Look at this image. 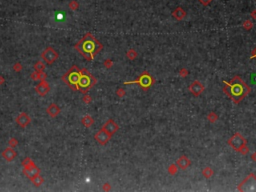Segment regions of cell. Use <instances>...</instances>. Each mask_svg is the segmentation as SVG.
Returning a JSON list of instances; mask_svg holds the SVG:
<instances>
[{"mask_svg":"<svg viewBox=\"0 0 256 192\" xmlns=\"http://www.w3.org/2000/svg\"><path fill=\"white\" fill-rule=\"evenodd\" d=\"M224 84H225V87L223 88L224 92L232 99L235 104H238L244 97L248 95L251 90L250 87L239 76L233 77L230 82L224 81Z\"/></svg>","mask_w":256,"mask_h":192,"instance_id":"1","label":"cell"},{"mask_svg":"<svg viewBox=\"0 0 256 192\" xmlns=\"http://www.w3.org/2000/svg\"><path fill=\"white\" fill-rule=\"evenodd\" d=\"M75 48L79 53L84 56L86 60H92L97 53L100 52V50L102 49V44L90 33H87L75 45Z\"/></svg>","mask_w":256,"mask_h":192,"instance_id":"2","label":"cell"},{"mask_svg":"<svg viewBox=\"0 0 256 192\" xmlns=\"http://www.w3.org/2000/svg\"><path fill=\"white\" fill-rule=\"evenodd\" d=\"M95 84H96V79L90 74L89 71H87L86 69L80 70V77H79L77 90L81 91L82 93H86Z\"/></svg>","mask_w":256,"mask_h":192,"instance_id":"3","label":"cell"},{"mask_svg":"<svg viewBox=\"0 0 256 192\" xmlns=\"http://www.w3.org/2000/svg\"><path fill=\"white\" fill-rule=\"evenodd\" d=\"M79 77H80V70H78V68H77L76 66H73L64 76H63L62 79L71 88H73L74 90H77Z\"/></svg>","mask_w":256,"mask_h":192,"instance_id":"4","label":"cell"},{"mask_svg":"<svg viewBox=\"0 0 256 192\" xmlns=\"http://www.w3.org/2000/svg\"><path fill=\"white\" fill-rule=\"evenodd\" d=\"M154 83V79L150 74L148 73L147 71H144L141 75L138 77V79L134 81H127V82H124V84L127 85V84H138L140 85V87L143 88L144 90H147L149 87L151 86Z\"/></svg>","mask_w":256,"mask_h":192,"instance_id":"5","label":"cell"},{"mask_svg":"<svg viewBox=\"0 0 256 192\" xmlns=\"http://www.w3.org/2000/svg\"><path fill=\"white\" fill-rule=\"evenodd\" d=\"M239 191H248L254 192L256 191V176L254 173H250L243 181L238 185Z\"/></svg>","mask_w":256,"mask_h":192,"instance_id":"6","label":"cell"},{"mask_svg":"<svg viewBox=\"0 0 256 192\" xmlns=\"http://www.w3.org/2000/svg\"><path fill=\"white\" fill-rule=\"evenodd\" d=\"M227 143H228V145H230V147H232L236 151H239L242 147L247 145V141H246V139L244 138L240 133H235V134L228 140Z\"/></svg>","mask_w":256,"mask_h":192,"instance_id":"7","label":"cell"},{"mask_svg":"<svg viewBox=\"0 0 256 192\" xmlns=\"http://www.w3.org/2000/svg\"><path fill=\"white\" fill-rule=\"evenodd\" d=\"M41 57L43 58V60L46 61L48 64H52V63L58 58V53L56 52L52 47H48V48H46L42 52Z\"/></svg>","mask_w":256,"mask_h":192,"instance_id":"8","label":"cell"},{"mask_svg":"<svg viewBox=\"0 0 256 192\" xmlns=\"http://www.w3.org/2000/svg\"><path fill=\"white\" fill-rule=\"evenodd\" d=\"M94 138L99 144H101V145H105V144L110 140L111 135L108 134L105 130H103L102 128H101V129L94 135Z\"/></svg>","mask_w":256,"mask_h":192,"instance_id":"9","label":"cell"},{"mask_svg":"<svg viewBox=\"0 0 256 192\" xmlns=\"http://www.w3.org/2000/svg\"><path fill=\"white\" fill-rule=\"evenodd\" d=\"M102 129L105 130L108 134H110L111 136H112L115 132H117V131H118L119 126L117 125V124L115 123L112 119H109V120H107L105 123H104V125L102 126Z\"/></svg>","mask_w":256,"mask_h":192,"instance_id":"10","label":"cell"},{"mask_svg":"<svg viewBox=\"0 0 256 192\" xmlns=\"http://www.w3.org/2000/svg\"><path fill=\"white\" fill-rule=\"evenodd\" d=\"M204 89H205L204 86H203V85L201 84L200 81H198V80L193 81V82L191 83V85L189 86L190 92H191L194 96H199L203 91H204Z\"/></svg>","mask_w":256,"mask_h":192,"instance_id":"11","label":"cell"},{"mask_svg":"<svg viewBox=\"0 0 256 192\" xmlns=\"http://www.w3.org/2000/svg\"><path fill=\"white\" fill-rule=\"evenodd\" d=\"M36 91H37L38 94H40V95L44 96L45 94H47L49 92V85H48V83H47L45 80L40 81L39 84L36 86Z\"/></svg>","mask_w":256,"mask_h":192,"instance_id":"12","label":"cell"},{"mask_svg":"<svg viewBox=\"0 0 256 192\" xmlns=\"http://www.w3.org/2000/svg\"><path fill=\"white\" fill-rule=\"evenodd\" d=\"M30 121H31L30 117H29L26 113L19 114L16 118V122L19 124L21 127H26V126L30 123Z\"/></svg>","mask_w":256,"mask_h":192,"instance_id":"13","label":"cell"},{"mask_svg":"<svg viewBox=\"0 0 256 192\" xmlns=\"http://www.w3.org/2000/svg\"><path fill=\"white\" fill-rule=\"evenodd\" d=\"M190 160L189 158H187L186 156H181L180 158H178L177 161H176V165L178 166V168L180 169H183V170H185V169H187L188 167L190 166Z\"/></svg>","mask_w":256,"mask_h":192,"instance_id":"14","label":"cell"},{"mask_svg":"<svg viewBox=\"0 0 256 192\" xmlns=\"http://www.w3.org/2000/svg\"><path fill=\"white\" fill-rule=\"evenodd\" d=\"M2 156L7 161H12L16 157V152L12 149V147H8L2 152Z\"/></svg>","mask_w":256,"mask_h":192,"instance_id":"15","label":"cell"},{"mask_svg":"<svg viewBox=\"0 0 256 192\" xmlns=\"http://www.w3.org/2000/svg\"><path fill=\"white\" fill-rule=\"evenodd\" d=\"M172 16L175 18L176 20L180 21V20L184 19V17L186 16V12H185V10L183 8L177 7V8L175 9V10L173 11V12H172Z\"/></svg>","mask_w":256,"mask_h":192,"instance_id":"16","label":"cell"},{"mask_svg":"<svg viewBox=\"0 0 256 192\" xmlns=\"http://www.w3.org/2000/svg\"><path fill=\"white\" fill-rule=\"evenodd\" d=\"M47 113L50 115L51 117H56L60 113V108L56 104H51L48 108H47Z\"/></svg>","mask_w":256,"mask_h":192,"instance_id":"17","label":"cell"},{"mask_svg":"<svg viewBox=\"0 0 256 192\" xmlns=\"http://www.w3.org/2000/svg\"><path fill=\"white\" fill-rule=\"evenodd\" d=\"M45 77H46V74L44 73L43 71H36V72H33L32 74H31V78L34 79V80H44Z\"/></svg>","mask_w":256,"mask_h":192,"instance_id":"18","label":"cell"},{"mask_svg":"<svg viewBox=\"0 0 256 192\" xmlns=\"http://www.w3.org/2000/svg\"><path fill=\"white\" fill-rule=\"evenodd\" d=\"M81 122H82V124L85 126V127H90V126L93 124L94 120L91 116H89V115H85V116L82 118V120H81Z\"/></svg>","mask_w":256,"mask_h":192,"instance_id":"19","label":"cell"},{"mask_svg":"<svg viewBox=\"0 0 256 192\" xmlns=\"http://www.w3.org/2000/svg\"><path fill=\"white\" fill-rule=\"evenodd\" d=\"M31 181H32V183L34 184L35 186H40V185H42V183L44 182V179L40 176V174H38L31 178Z\"/></svg>","mask_w":256,"mask_h":192,"instance_id":"20","label":"cell"},{"mask_svg":"<svg viewBox=\"0 0 256 192\" xmlns=\"http://www.w3.org/2000/svg\"><path fill=\"white\" fill-rule=\"evenodd\" d=\"M202 174H203V176H204L205 178H207V179H208V178L212 177V175L214 174V172H213V170L210 168V167H205V168L202 170Z\"/></svg>","mask_w":256,"mask_h":192,"instance_id":"21","label":"cell"},{"mask_svg":"<svg viewBox=\"0 0 256 192\" xmlns=\"http://www.w3.org/2000/svg\"><path fill=\"white\" fill-rule=\"evenodd\" d=\"M126 56L128 57V59L134 60L135 58L137 57V52L134 50V49H129V50L127 51V53H126Z\"/></svg>","mask_w":256,"mask_h":192,"instance_id":"22","label":"cell"},{"mask_svg":"<svg viewBox=\"0 0 256 192\" xmlns=\"http://www.w3.org/2000/svg\"><path fill=\"white\" fill-rule=\"evenodd\" d=\"M178 171V166L176 165V164H171V165H169L168 167V173L170 175H175L176 173H177Z\"/></svg>","mask_w":256,"mask_h":192,"instance_id":"23","label":"cell"},{"mask_svg":"<svg viewBox=\"0 0 256 192\" xmlns=\"http://www.w3.org/2000/svg\"><path fill=\"white\" fill-rule=\"evenodd\" d=\"M207 119H208V121H209V122L214 123V122H216V121H217L218 116H217V114L215 113V112H210V113L208 114V116H207Z\"/></svg>","mask_w":256,"mask_h":192,"instance_id":"24","label":"cell"},{"mask_svg":"<svg viewBox=\"0 0 256 192\" xmlns=\"http://www.w3.org/2000/svg\"><path fill=\"white\" fill-rule=\"evenodd\" d=\"M34 68L36 71H43L45 68V65L42 61H37L34 65Z\"/></svg>","mask_w":256,"mask_h":192,"instance_id":"25","label":"cell"},{"mask_svg":"<svg viewBox=\"0 0 256 192\" xmlns=\"http://www.w3.org/2000/svg\"><path fill=\"white\" fill-rule=\"evenodd\" d=\"M68 7H69L70 9H71V10L76 11L77 9H78V7H79V4H78V2L75 1V0H72V1H70V2H69Z\"/></svg>","mask_w":256,"mask_h":192,"instance_id":"26","label":"cell"},{"mask_svg":"<svg viewBox=\"0 0 256 192\" xmlns=\"http://www.w3.org/2000/svg\"><path fill=\"white\" fill-rule=\"evenodd\" d=\"M253 27V23L251 20H246V21L243 22V28L246 29V30H250Z\"/></svg>","mask_w":256,"mask_h":192,"instance_id":"27","label":"cell"},{"mask_svg":"<svg viewBox=\"0 0 256 192\" xmlns=\"http://www.w3.org/2000/svg\"><path fill=\"white\" fill-rule=\"evenodd\" d=\"M8 144H9V146H10V147H15V146L17 145L18 144V141L15 138H10V140H9L8 141Z\"/></svg>","mask_w":256,"mask_h":192,"instance_id":"28","label":"cell"},{"mask_svg":"<svg viewBox=\"0 0 256 192\" xmlns=\"http://www.w3.org/2000/svg\"><path fill=\"white\" fill-rule=\"evenodd\" d=\"M238 152H239V153H241L242 155H246V154H247V153L249 152V149H248V147H247V145H245V146H244V147H242V148L238 151Z\"/></svg>","mask_w":256,"mask_h":192,"instance_id":"29","label":"cell"},{"mask_svg":"<svg viewBox=\"0 0 256 192\" xmlns=\"http://www.w3.org/2000/svg\"><path fill=\"white\" fill-rule=\"evenodd\" d=\"M22 69V65L20 64V63H15L14 66H13V70L16 72H20Z\"/></svg>","mask_w":256,"mask_h":192,"instance_id":"30","label":"cell"},{"mask_svg":"<svg viewBox=\"0 0 256 192\" xmlns=\"http://www.w3.org/2000/svg\"><path fill=\"white\" fill-rule=\"evenodd\" d=\"M91 100H92V98L90 95H84V97H83V102L86 103V104L91 102Z\"/></svg>","mask_w":256,"mask_h":192,"instance_id":"31","label":"cell"},{"mask_svg":"<svg viewBox=\"0 0 256 192\" xmlns=\"http://www.w3.org/2000/svg\"><path fill=\"white\" fill-rule=\"evenodd\" d=\"M179 75L181 76V77H185V76H187L188 75V70L185 69V68L181 69L179 71Z\"/></svg>","mask_w":256,"mask_h":192,"instance_id":"32","label":"cell"},{"mask_svg":"<svg viewBox=\"0 0 256 192\" xmlns=\"http://www.w3.org/2000/svg\"><path fill=\"white\" fill-rule=\"evenodd\" d=\"M104 65H105L106 68H110V67L113 65V62L111 61L110 59H106L105 61H104Z\"/></svg>","mask_w":256,"mask_h":192,"instance_id":"33","label":"cell"},{"mask_svg":"<svg viewBox=\"0 0 256 192\" xmlns=\"http://www.w3.org/2000/svg\"><path fill=\"white\" fill-rule=\"evenodd\" d=\"M116 94H117V95H118L119 97H123L124 95H125V91H124V90L122 89V88H119V89L116 91Z\"/></svg>","mask_w":256,"mask_h":192,"instance_id":"34","label":"cell"},{"mask_svg":"<svg viewBox=\"0 0 256 192\" xmlns=\"http://www.w3.org/2000/svg\"><path fill=\"white\" fill-rule=\"evenodd\" d=\"M199 1L201 2V4H202V5L207 6V5H209V4L213 1V0H199Z\"/></svg>","mask_w":256,"mask_h":192,"instance_id":"35","label":"cell"},{"mask_svg":"<svg viewBox=\"0 0 256 192\" xmlns=\"http://www.w3.org/2000/svg\"><path fill=\"white\" fill-rule=\"evenodd\" d=\"M103 190L107 191V190H110V184L109 183H105L103 185Z\"/></svg>","mask_w":256,"mask_h":192,"instance_id":"36","label":"cell"},{"mask_svg":"<svg viewBox=\"0 0 256 192\" xmlns=\"http://www.w3.org/2000/svg\"><path fill=\"white\" fill-rule=\"evenodd\" d=\"M250 15H251V17H252L253 19H256V9H255V10H253L252 12H251Z\"/></svg>","mask_w":256,"mask_h":192,"instance_id":"37","label":"cell"},{"mask_svg":"<svg viewBox=\"0 0 256 192\" xmlns=\"http://www.w3.org/2000/svg\"><path fill=\"white\" fill-rule=\"evenodd\" d=\"M251 159H252L254 162H256V152H254V153H252V154H251Z\"/></svg>","mask_w":256,"mask_h":192,"instance_id":"38","label":"cell"},{"mask_svg":"<svg viewBox=\"0 0 256 192\" xmlns=\"http://www.w3.org/2000/svg\"><path fill=\"white\" fill-rule=\"evenodd\" d=\"M251 59H254V58H256V48L254 49V51H253V53L251 54Z\"/></svg>","mask_w":256,"mask_h":192,"instance_id":"39","label":"cell"},{"mask_svg":"<svg viewBox=\"0 0 256 192\" xmlns=\"http://www.w3.org/2000/svg\"><path fill=\"white\" fill-rule=\"evenodd\" d=\"M4 82H5V79H4L3 76H0V85H2Z\"/></svg>","mask_w":256,"mask_h":192,"instance_id":"40","label":"cell"}]
</instances>
